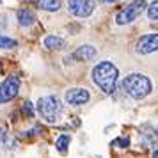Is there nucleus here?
<instances>
[{"instance_id":"9","label":"nucleus","mask_w":158,"mask_h":158,"mask_svg":"<svg viewBox=\"0 0 158 158\" xmlns=\"http://www.w3.org/2000/svg\"><path fill=\"white\" fill-rule=\"evenodd\" d=\"M94 57H96V48L91 44H82L71 53V59L78 60V62H85V60H91Z\"/></svg>"},{"instance_id":"8","label":"nucleus","mask_w":158,"mask_h":158,"mask_svg":"<svg viewBox=\"0 0 158 158\" xmlns=\"http://www.w3.org/2000/svg\"><path fill=\"white\" fill-rule=\"evenodd\" d=\"M66 103H69L73 107H80V105H85L87 101L91 100V93L84 89V87H73L66 91Z\"/></svg>"},{"instance_id":"16","label":"nucleus","mask_w":158,"mask_h":158,"mask_svg":"<svg viewBox=\"0 0 158 158\" xmlns=\"http://www.w3.org/2000/svg\"><path fill=\"white\" fill-rule=\"evenodd\" d=\"M148 16H149L151 20H158V0H155V2L149 4V7H148Z\"/></svg>"},{"instance_id":"5","label":"nucleus","mask_w":158,"mask_h":158,"mask_svg":"<svg viewBox=\"0 0 158 158\" xmlns=\"http://www.w3.org/2000/svg\"><path fill=\"white\" fill-rule=\"evenodd\" d=\"M20 91V78L18 77H9L0 84V105L15 100Z\"/></svg>"},{"instance_id":"1","label":"nucleus","mask_w":158,"mask_h":158,"mask_svg":"<svg viewBox=\"0 0 158 158\" xmlns=\"http://www.w3.org/2000/svg\"><path fill=\"white\" fill-rule=\"evenodd\" d=\"M93 80H94V84L100 87L105 94H112L114 93V89L117 87L119 69H117L110 60H103V62H100V64L94 66Z\"/></svg>"},{"instance_id":"15","label":"nucleus","mask_w":158,"mask_h":158,"mask_svg":"<svg viewBox=\"0 0 158 158\" xmlns=\"http://www.w3.org/2000/svg\"><path fill=\"white\" fill-rule=\"evenodd\" d=\"M155 131H151V130H148V133L146 131H140V142L142 144H151V146H156L155 144Z\"/></svg>"},{"instance_id":"17","label":"nucleus","mask_w":158,"mask_h":158,"mask_svg":"<svg viewBox=\"0 0 158 158\" xmlns=\"http://www.w3.org/2000/svg\"><path fill=\"white\" fill-rule=\"evenodd\" d=\"M112 146H115V148H128L130 146V139H126V137L115 139L114 142H112Z\"/></svg>"},{"instance_id":"12","label":"nucleus","mask_w":158,"mask_h":158,"mask_svg":"<svg viewBox=\"0 0 158 158\" xmlns=\"http://www.w3.org/2000/svg\"><path fill=\"white\" fill-rule=\"evenodd\" d=\"M44 46L48 50H60L64 46V39H60L57 36H46L44 37Z\"/></svg>"},{"instance_id":"14","label":"nucleus","mask_w":158,"mask_h":158,"mask_svg":"<svg viewBox=\"0 0 158 158\" xmlns=\"http://www.w3.org/2000/svg\"><path fill=\"white\" fill-rule=\"evenodd\" d=\"M15 46H18V41H16V39L0 34V48H4V50H11V48H15Z\"/></svg>"},{"instance_id":"13","label":"nucleus","mask_w":158,"mask_h":158,"mask_svg":"<svg viewBox=\"0 0 158 158\" xmlns=\"http://www.w3.org/2000/svg\"><path fill=\"white\" fill-rule=\"evenodd\" d=\"M69 142H71V137L69 135H60L57 139V142H55V148H57L59 153L66 155V153H68V146H69Z\"/></svg>"},{"instance_id":"2","label":"nucleus","mask_w":158,"mask_h":158,"mask_svg":"<svg viewBox=\"0 0 158 158\" xmlns=\"http://www.w3.org/2000/svg\"><path fill=\"white\" fill-rule=\"evenodd\" d=\"M121 89L128 94L130 98L142 100V98H146L151 93L153 84H151V80L146 75H142V73H131V75H126L123 78Z\"/></svg>"},{"instance_id":"7","label":"nucleus","mask_w":158,"mask_h":158,"mask_svg":"<svg viewBox=\"0 0 158 158\" xmlns=\"http://www.w3.org/2000/svg\"><path fill=\"white\" fill-rule=\"evenodd\" d=\"M135 50L140 55H149V53L158 52V34H146V36L139 37Z\"/></svg>"},{"instance_id":"11","label":"nucleus","mask_w":158,"mask_h":158,"mask_svg":"<svg viewBox=\"0 0 158 158\" xmlns=\"http://www.w3.org/2000/svg\"><path fill=\"white\" fill-rule=\"evenodd\" d=\"M37 7L48 11V13H53V11L60 9V0H37Z\"/></svg>"},{"instance_id":"4","label":"nucleus","mask_w":158,"mask_h":158,"mask_svg":"<svg viewBox=\"0 0 158 158\" xmlns=\"http://www.w3.org/2000/svg\"><path fill=\"white\" fill-rule=\"evenodd\" d=\"M146 9H148V2L146 0H133V2H130L126 7L121 9L115 15V23L117 25H128L133 20H137Z\"/></svg>"},{"instance_id":"20","label":"nucleus","mask_w":158,"mask_h":158,"mask_svg":"<svg viewBox=\"0 0 158 158\" xmlns=\"http://www.w3.org/2000/svg\"><path fill=\"white\" fill-rule=\"evenodd\" d=\"M98 2H105V4H115V2H119V0H98Z\"/></svg>"},{"instance_id":"10","label":"nucleus","mask_w":158,"mask_h":158,"mask_svg":"<svg viewBox=\"0 0 158 158\" xmlns=\"http://www.w3.org/2000/svg\"><path fill=\"white\" fill-rule=\"evenodd\" d=\"M16 16H18V23L22 27H30V25H34V22H36V16H34V13L30 9H20Z\"/></svg>"},{"instance_id":"19","label":"nucleus","mask_w":158,"mask_h":158,"mask_svg":"<svg viewBox=\"0 0 158 158\" xmlns=\"http://www.w3.org/2000/svg\"><path fill=\"white\" fill-rule=\"evenodd\" d=\"M6 139H7V133H6V130H4L2 126H0V146H2V144L6 142Z\"/></svg>"},{"instance_id":"6","label":"nucleus","mask_w":158,"mask_h":158,"mask_svg":"<svg viewBox=\"0 0 158 158\" xmlns=\"http://www.w3.org/2000/svg\"><path fill=\"white\" fill-rule=\"evenodd\" d=\"M68 11L77 18H87L94 13L93 0H68Z\"/></svg>"},{"instance_id":"3","label":"nucleus","mask_w":158,"mask_h":158,"mask_svg":"<svg viewBox=\"0 0 158 158\" xmlns=\"http://www.w3.org/2000/svg\"><path fill=\"white\" fill-rule=\"evenodd\" d=\"M37 112L41 114L46 123H57L59 115L62 112V103L59 101L57 96H43L37 100Z\"/></svg>"},{"instance_id":"22","label":"nucleus","mask_w":158,"mask_h":158,"mask_svg":"<svg viewBox=\"0 0 158 158\" xmlns=\"http://www.w3.org/2000/svg\"><path fill=\"white\" fill-rule=\"evenodd\" d=\"M155 133H156V135H158V126H156V130H155Z\"/></svg>"},{"instance_id":"18","label":"nucleus","mask_w":158,"mask_h":158,"mask_svg":"<svg viewBox=\"0 0 158 158\" xmlns=\"http://www.w3.org/2000/svg\"><path fill=\"white\" fill-rule=\"evenodd\" d=\"M23 110H25V114L29 115V117L34 115V107H32V103H30V101H27V103L23 105Z\"/></svg>"},{"instance_id":"23","label":"nucleus","mask_w":158,"mask_h":158,"mask_svg":"<svg viewBox=\"0 0 158 158\" xmlns=\"http://www.w3.org/2000/svg\"><path fill=\"white\" fill-rule=\"evenodd\" d=\"M0 2H2V0H0Z\"/></svg>"},{"instance_id":"21","label":"nucleus","mask_w":158,"mask_h":158,"mask_svg":"<svg viewBox=\"0 0 158 158\" xmlns=\"http://www.w3.org/2000/svg\"><path fill=\"white\" fill-rule=\"evenodd\" d=\"M151 158H158V144H156V149L153 151V156H151Z\"/></svg>"}]
</instances>
